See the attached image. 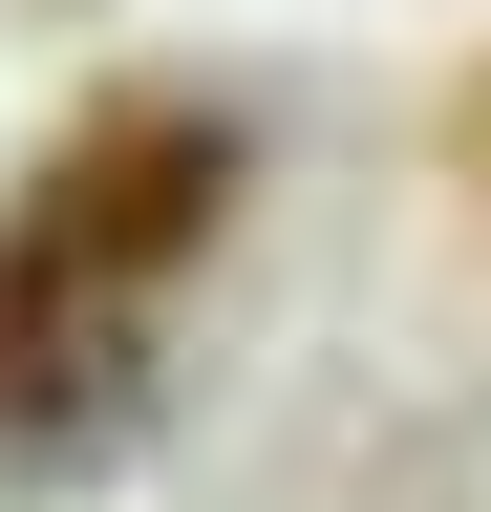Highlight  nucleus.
Masks as SVG:
<instances>
[{
    "instance_id": "1",
    "label": "nucleus",
    "mask_w": 491,
    "mask_h": 512,
    "mask_svg": "<svg viewBox=\"0 0 491 512\" xmlns=\"http://www.w3.org/2000/svg\"><path fill=\"white\" fill-rule=\"evenodd\" d=\"M214 214H235V107H193V86L86 107L65 150L22 171V214H0V320H43V342H150L171 256Z\"/></svg>"
}]
</instances>
